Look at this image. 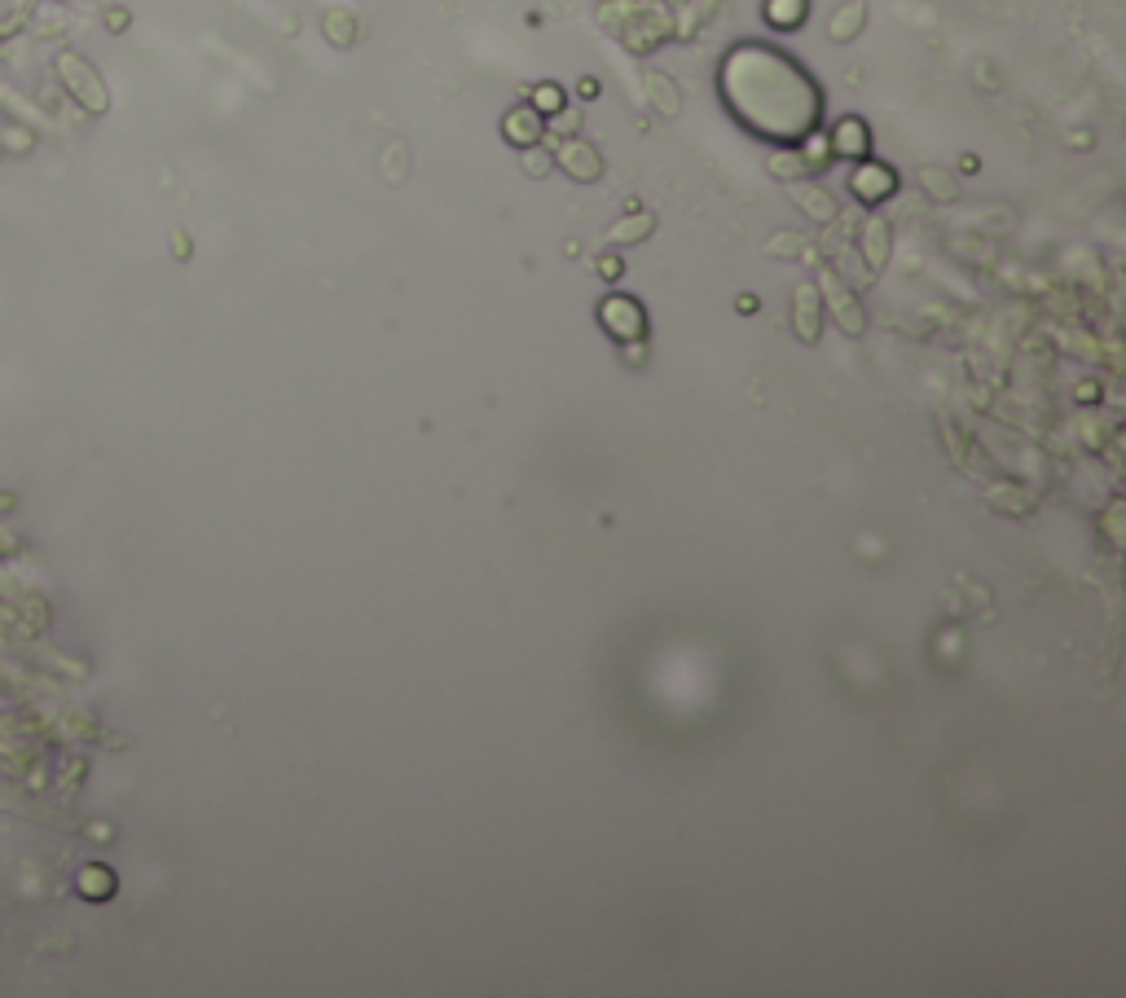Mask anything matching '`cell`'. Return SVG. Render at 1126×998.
Wrapping results in <instances>:
<instances>
[{
  "instance_id": "cell-18",
  "label": "cell",
  "mask_w": 1126,
  "mask_h": 998,
  "mask_svg": "<svg viewBox=\"0 0 1126 998\" xmlns=\"http://www.w3.org/2000/svg\"><path fill=\"white\" fill-rule=\"evenodd\" d=\"M537 101H541V110H554V106H559V88H541Z\"/></svg>"
},
{
  "instance_id": "cell-12",
  "label": "cell",
  "mask_w": 1126,
  "mask_h": 998,
  "mask_svg": "<svg viewBox=\"0 0 1126 998\" xmlns=\"http://www.w3.org/2000/svg\"><path fill=\"white\" fill-rule=\"evenodd\" d=\"M858 22H862V4H849V13L840 9V13L831 18V35H836V40H849V35L858 31Z\"/></svg>"
},
{
  "instance_id": "cell-2",
  "label": "cell",
  "mask_w": 1126,
  "mask_h": 998,
  "mask_svg": "<svg viewBox=\"0 0 1126 998\" xmlns=\"http://www.w3.org/2000/svg\"><path fill=\"white\" fill-rule=\"evenodd\" d=\"M62 75H66V84L79 92V101H84L88 110H106V88L97 84V75H92L79 57H62Z\"/></svg>"
},
{
  "instance_id": "cell-19",
  "label": "cell",
  "mask_w": 1126,
  "mask_h": 998,
  "mask_svg": "<svg viewBox=\"0 0 1126 998\" xmlns=\"http://www.w3.org/2000/svg\"><path fill=\"white\" fill-rule=\"evenodd\" d=\"M603 277H620V264H616V259H603Z\"/></svg>"
},
{
  "instance_id": "cell-1",
  "label": "cell",
  "mask_w": 1126,
  "mask_h": 998,
  "mask_svg": "<svg viewBox=\"0 0 1126 998\" xmlns=\"http://www.w3.org/2000/svg\"><path fill=\"white\" fill-rule=\"evenodd\" d=\"M598 317H603V325H607L616 339H625V343L642 339V308H638L633 299H625V295H611V299L598 308Z\"/></svg>"
},
{
  "instance_id": "cell-6",
  "label": "cell",
  "mask_w": 1126,
  "mask_h": 998,
  "mask_svg": "<svg viewBox=\"0 0 1126 998\" xmlns=\"http://www.w3.org/2000/svg\"><path fill=\"white\" fill-rule=\"evenodd\" d=\"M853 189H858V198L875 202L880 193H888V189H893V171H888V167H862V171L853 176Z\"/></svg>"
},
{
  "instance_id": "cell-17",
  "label": "cell",
  "mask_w": 1126,
  "mask_h": 998,
  "mask_svg": "<svg viewBox=\"0 0 1126 998\" xmlns=\"http://www.w3.org/2000/svg\"><path fill=\"white\" fill-rule=\"evenodd\" d=\"M523 163H528V171H532V176H541V171H545V167H550V158H545V154H541V149H532V154H528V158H523Z\"/></svg>"
},
{
  "instance_id": "cell-3",
  "label": "cell",
  "mask_w": 1126,
  "mask_h": 998,
  "mask_svg": "<svg viewBox=\"0 0 1126 998\" xmlns=\"http://www.w3.org/2000/svg\"><path fill=\"white\" fill-rule=\"evenodd\" d=\"M559 163L576 176V180H594L598 171H603V163H598V154L589 149V145H581V141H567V145H559Z\"/></svg>"
},
{
  "instance_id": "cell-14",
  "label": "cell",
  "mask_w": 1126,
  "mask_h": 998,
  "mask_svg": "<svg viewBox=\"0 0 1126 998\" xmlns=\"http://www.w3.org/2000/svg\"><path fill=\"white\" fill-rule=\"evenodd\" d=\"M647 84H651V92H655V106H660V110H669V114H673V110H677V92H673V84H664V79H660V75H651V79H647Z\"/></svg>"
},
{
  "instance_id": "cell-10",
  "label": "cell",
  "mask_w": 1126,
  "mask_h": 998,
  "mask_svg": "<svg viewBox=\"0 0 1126 998\" xmlns=\"http://www.w3.org/2000/svg\"><path fill=\"white\" fill-rule=\"evenodd\" d=\"M985 501L998 506V510H1012V514L1029 510V492H1016V488H1003V484H994V488L985 492Z\"/></svg>"
},
{
  "instance_id": "cell-16",
  "label": "cell",
  "mask_w": 1126,
  "mask_h": 998,
  "mask_svg": "<svg viewBox=\"0 0 1126 998\" xmlns=\"http://www.w3.org/2000/svg\"><path fill=\"white\" fill-rule=\"evenodd\" d=\"M770 255H801V237H792V233H779L774 242H770Z\"/></svg>"
},
{
  "instance_id": "cell-4",
  "label": "cell",
  "mask_w": 1126,
  "mask_h": 998,
  "mask_svg": "<svg viewBox=\"0 0 1126 998\" xmlns=\"http://www.w3.org/2000/svg\"><path fill=\"white\" fill-rule=\"evenodd\" d=\"M823 286H827V299H831V312H836V321H840V330H849V334H862V312H858V303H853V295H844L840 286H836V277H823Z\"/></svg>"
},
{
  "instance_id": "cell-13",
  "label": "cell",
  "mask_w": 1126,
  "mask_h": 998,
  "mask_svg": "<svg viewBox=\"0 0 1126 998\" xmlns=\"http://www.w3.org/2000/svg\"><path fill=\"white\" fill-rule=\"evenodd\" d=\"M862 145H866V136H862V123H858V119H849V123L836 127V149H853V154H858Z\"/></svg>"
},
{
  "instance_id": "cell-7",
  "label": "cell",
  "mask_w": 1126,
  "mask_h": 998,
  "mask_svg": "<svg viewBox=\"0 0 1126 998\" xmlns=\"http://www.w3.org/2000/svg\"><path fill=\"white\" fill-rule=\"evenodd\" d=\"M792 198L814 215V220H836V202L818 185H792Z\"/></svg>"
},
{
  "instance_id": "cell-15",
  "label": "cell",
  "mask_w": 1126,
  "mask_h": 998,
  "mask_svg": "<svg viewBox=\"0 0 1126 998\" xmlns=\"http://www.w3.org/2000/svg\"><path fill=\"white\" fill-rule=\"evenodd\" d=\"M924 185H928L937 198H950V193H954V185H950V180H946L937 167H924Z\"/></svg>"
},
{
  "instance_id": "cell-11",
  "label": "cell",
  "mask_w": 1126,
  "mask_h": 998,
  "mask_svg": "<svg viewBox=\"0 0 1126 998\" xmlns=\"http://www.w3.org/2000/svg\"><path fill=\"white\" fill-rule=\"evenodd\" d=\"M651 224H655V220L642 211L638 220H620V224H616L607 237H611V242H638V237H647V233H651Z\"/></svg>"
},
{
  "instance_id": "cell-5",
  "label": "cell",
  "mask_w": 1126,
  "mask_h": 998,
  "mask_svg": "<svg viewBox=\"0 0 1126 998\" xmlns=\"http://www.w3.org/2000/svg\"><path fill=\"white\" fill-rule=\"evenodd\" d=\"M796 334L805 343L818 339V290H809V286L796 290Z\"/></svg>"
},
{
  "instance_id": "cell-9",
  "label": "cell",
  "mask_w": 1126,
  "mask_h": 998,
  "mask_svg": "<svg viewBox=\"0 0 1126 998\" xmlns=\"http://www.w3.org/2000/svg\"><path fill=\"white\" fill-rule=\"evenodd\" d=\"M862 251H866V264H884V259H888V229H884L880 220H871V224H866V233H862Z\"/></svg>"
},
{
  "instance_id": "cell-8",
  "label": "cell",
  "mask_w": 1126,
  "mask_h": 998,
  "mask_svg": "<svg viewBox=\"0 0 1126 998\" xmlns=\"http://www.w3.org/2000/svg\"><path fill=\"white\" fill-rule=\"evenodd\" d=\"M506 136H510L515 145H532V141L541 136V123H537V114H528V110H515V114L506 119Z\"/></svg>"
}]
</instances>
